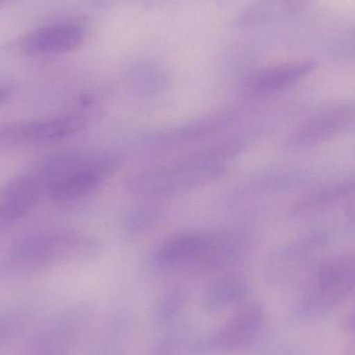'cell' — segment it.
I'll list each match as a JSON object with an SVG mask.
<instances>
[{
    "mask_svg": "<svg viewBox=\"0 0 355 355\" xmlns=\"http://www.w3.org/2000/svg\"><path fill=\"white\" fill-rule=\"evenodd\" d=\"M317 68L318 62L311 58L277 64L257 75L252 87L263 94L283 91L310 76Z\"/></svg>",
    "mask_w": 355,
    "mask_h": 355,
    "instance_id": "11",
    "label": "cell"
},
{
    "mask_svg": "<svg viewBox=\"0 0 355 355\" xmlns=\"http://www.w3.org/2000/svg\"><path fill=\"white\" fill-rule=\"evenodd\" d=\"M309 0H281L284 8L288 10H298L300 8H304Z\"/></svg>",
    "mask_w": 355,
    "mask_h": 355,
    "instance_id": "18",
    "label": "cell"
},
{
    "mask_svg": "<svg viewBox=\"0 0 355 355\" xmlns=\"http://www.w3.org/2000/svg\"><path fill=\"white\" fill-rule=\"evenodd\" d=\"M355 196V174L331 182L302 196L294 205L296 214H309L331 208Z\"/></svg>",
    "mask_w": 355,
    "mask_h": 355,
    "instance_id": "12",
    "label": "cell"
},
{
    "mask_svg": "<svg viewBox=\"0 0 355 355\" xmlns=\"http://www.w3.org/2000/svg\"><path fill=\"white\" fill-rule=\"evenodd\" d=\"M346 355H355V334L352 335V340H350L348 345L345 348Z\"/></svg>",
    "mask_w": 355,
    "mask_h": 355,
    "instance_id": "20",
    "label": "cell"
},
{
    "mask_svg": "<svg viewBox=\"0 0 355 355\" xmlns=\"http://www.w3.org/2000/svg\"><path fill=\"white\" fill-rule=\"evenodd\" d=\"M10 94H12V89L10 87L0 85V104L3 103L6 99H8Z\"/></svg>",
    "mask_w": 355,
    "mask_h": 355,
    "instance_id": "19",
    "label": "cell"
},
{
    "mask_svg": "<svg viewBox=\"0 0 355 355\" xmlns=\"http://www.w3.org/2000/svg\"><path fill=\"white\" fill-rule=\"evenodd\" d=\"M229 243L214 236L186 234L168 240L160 248L157 262L164 267H183L218 262L231 254Z\"/></svg>",
    "mask_w": 355,
    "mask_h": 355,
    "instance_id": "6",
    "label": "cell"
},
{
    "mask_svg": "<svg viewBox=\"0 0 355 355\" xmlns=\"http://www.w3.org/2000/svg\"><path fill=\"white\" fill-rule=\"evenodd\" d=\"M27 145L24 122L0 124V151Z\"/></svg>",
    "mask_w": 355,
    "mask_h": 355,
    "instance_id": "15",
    "label": "cell"
},
{
    "mask_svg": "<svg viewBox=\"0 0 355 355\" xmlns=\"http://www.w3.org/2000/svg\"><path fill=\"white\" fill-rule=\"evenodd\" d=\"M220 166L210 162L198 160L141 173L129 184L141 193H171L200 185L220 174Z\"/></svg>",
    "mask_w": 355,
    "mask_h": 355,
    "instance_id": "4",
    "label": "cell"
},
{
    "mask_svg": "<svg viewBox=\"0 0 355 355\" xmlns=\"http://www.w3.org/2000/svg\"><path fill=\"white\" fill-rule=\"evenodd\" d=\"M264 318V309L260 304L244 306L214 336L213 346L220 352L243 347L260 333Z\"/></svg>",
    "mask_w": 355,
    "mask_h": 355,
    "instance_id": "10",
    "label": "cell"
},
{
    "mask_svg": "<svg viewBox=\"0 0 355 355\" xmlns=\"http://www.w3.org/2000/svg\"><path fill=\"white\" fill-rule=\"evenodd\" d=\"M354 291L355 252L325 259L311 273L294 315L300 321L318 320L335 311Z\"/></svg>",
    "mask_w": 355,
    "mask_h": 355,
    "instance_id": "1",
    "label": "cell"
},
{
    "mask_svg": "<svg viewBox=\"0 0 355 355\" xmlns=\"http://www.w3.org/2000/svg\"><path fill=\"white\" fill-rule=\"evenodd\" d=\"M110 172V162L99 156L58 153L44 160L37 176L53 200H76L93 191Z\"/></svg>",
    "mask_w": 355,
    "mask_h": 355,
    "instance_id": "2",
    "label": "cell"
},
{
    "mask_svg": "<svg viewBox=\"0 0 355 355\" xmlns=\"http://www.w3.org/2000/svg\"><path fill=\"white\" fill-rule=\"evenodd\" d=\"M329 234L322 230L309 232L279 250L275 260V269L282 279L291 281L304 273H311L329 245Z\"/></svg>",
    "mask_w": 355,
    "mask_h": 355,
    "instance_id": "7",
    "label": "cell"
},
{
    "mask_svg": "<svg viewBox=\"0 0 355 355\" xmlns=\"http://www.w3.org/2000/svg\"><path fill=\"white\" fill-rule=\"evenodd\" d=\"M6 331H8V327H6V323L0 320V343H1L2 340H3L4 337H6Z\"/></svg>",
    "mask_w": 355,
    "mask_h": 355,
    "instance_id": "21",
    "label": "cell"
},
{
    "mask_svg": "<svg viewBox=\"0 0 355 355\" xmlns=\"http://www.w3.org/2000/svg\"><path fill=\"white\" fill-rule=\"evenodd\" d=\"M341 329L344 333L354 335L355 334V304L347 311L341 321Z\"/></svg>",
    "mask_w": 355,
    "mask_h": 355,
    "instance_id": "17",
    "label": "cell"
},
{
    "mask_svg": "<svg viewBox=\"0 0 355 355\" xmlns=\"http://www.w3.org/2000/svg\"><path fill=\"white\" fill-rule=\"evenodd\" d=\"M244 293H245V289L241 283L227 279L217 284L207 292L205 304L207 308L214 312L237 302L244 295Z\"/></svg>",
    "mask_w": 355,
    "mask_h": 355,
    "instance_id": "14",
    "label": "cell"
},
{
    "mask_svg": "<svg viewBox=\"0 0 355 355\" xmlns=\"http://www.w3.org/2000/svg\"><path fill=\"white\" fill-rule=\"evenodd\" d=\"M43 190L37 174L15 178L0 189V225H10L35 208Z\"/></svg>",
    "mask_w": 355,
    "mask_h": 355,
    "instance_id": "9",
    "label": "cell"
},
{
    "mask_svg": "<svg viewBox=\"0 0 355 355\" xmlns=\"http://www.w3.org/2000/svg\"><path fill=\"white\" fill-rule=\"evenodd\" d=\"M85 41V31L75 23H56L40 27L29 33L22 43L25 54L51 56L78 49Z\"/></svg>",
    "mask_w": 355,
    "mask_h": 355,
    "instance_id": "8",
    "label": "cell"
},
{
    "mask_svg": "<svg viewBox=\"0 0 355 355\" xmlns=\"http://www.w3.org/2000/svg\"><path fill=\"white\" fill-rule=\"evenodd\" d=\"M85 240L70 232H41L21 238L0 259V275H23L80 252Z\"/></svg>",
    "mask_w": 355,
    "mask_h": 355,
    "instance_id": "3",
    "label": "cell"
},
{
    "mask_svg": "<svg viewBox=\"0 0 355 355\" xmlns=\"http://www.w3.org/2000/svg\"><path fill=\"white\" fill-rule=\"evenodd\" d=\"M85 126L79 116H60L50 120L25 122V131L28 145L50 144L68 139L76 135Z\"/></svg>",
    "mask_w": 355,
    "mask_h": 355,
    "instance_id": "13",
    "label": "cell"
},
{
    "mask_svg": "<svg viewBox=\"0 0 355 355\" xmlns=\"http://www.w3.org/2000/svg\"><path fill=\"white\" fill-rule=\"evenodd\" d=\"M354 124L355 104H334L306 119L294 131L290 145L300 151L313 149L340 137Z\"/></svg>",
    "mask_w": 355,
    "mask_h": 355,
    "instance_id": "5",
    "label": "cell"
},
{
    "mask_svg": "<svg viewBox=\"0 0 355 355\" xmlns=\"http://www.w3.org/2000/svg\"><path fill=\"white\" fill-rule=\"evenodd\" d=\"M338 50L344 58H355V27L342 39Z\"/></svg>",
    "mask_w": 355,
    "mask_h": 355,
    "instance_id": "16",
    "label": "cell"
}]
</instances>
